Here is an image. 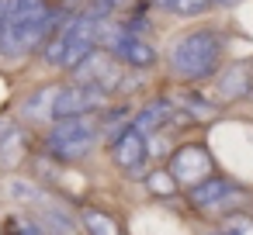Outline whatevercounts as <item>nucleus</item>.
Listing matches in <instances>:
<instances>
[{"label": "nucleus", "instance_id": "39448f33", "mask_svg": "<svg viewBox=\"0 0 253 235\" xmlns=\"http://www.w3.org/2000/svg\"><path fill=\"white\" fill-rule=\"evenodd\" d=\"M239 197H243V190L232 180H225V176H208V180L191 187V204L201 207V211H225Z\"/></svg>", "mask_w": 253, "mask_h": 235}, {"label": "nucleus", "instance_id": "f257e3e1", "mask_svg": "<svg viewBox=\"0 0 253 235\" xmlns=\"http://www.w3.org/2000/svg\"><path fill=\"white\" fill-rule=\"evenodd\" d=\"M49 28H52V11L45 4H39V0H14L4 25H0V52L11 59H21L45 38Z\"/></svg>", "mask_w": 253, "mask_h": 235}, {"label": "nucleus", "instance_id": "4468645a", "mask_svg": "<svg viewBox=\"0 0 253 235\" xmlns=\"http://www.w3.org/2000/svg\"><path fill=\"white\" fill-rule=\"evenodd\" d=\"M21 152H25V135L14 125H0V163L14 166L21 163Z\"/></svg>", "mask_w": 253, "mask_h": 235}, {"label": "nucleus", "instance_id": "2eb2a0df", "mask_svg": "<svg viewBox=\"0 0 253 235\" xmlns=\"http://www.w3.org/2000/svg\"><path fill=\"white\" fill-rule=\"evenodd\" d=\"M170 114H173V111H170V104H167V101H156V104H149V107L135 118V125H139L142 132H149V128L167 125V121H170Z\"/></svg>", "mask_w": 253, "mask_h": 235}, {"label": "nucleus", "instance_id": "f8f14e48", "mask_svg": "<svg viewBox=\"0 0 253 235\" xmlns=\"http://www.w3.org/2000/svg\"><path fill=\"white\" fill-rule=\"evenodd\" d=\"M250 87H253L250 69H246V66H229V69L218 76L215 94H218L222 101H239V97H246V94H250Z\"/></svg>", "mask_w": 253, "mask_h": 235}, {"label": "nucleus", "instance_id": "a211bd4d", "mask_svg": "<svg viewBox=\"0 0 253 235\" xmlns=\"http://www.w3.org/2000/svg\"><path fill=\"white\" fill-rule=\"evenodd\" d=\"M222 235H253V218L246 214H229L222 225Z\"/></svg>", "mask_w": 253, "mask_h": 235}, {"label": "nucleus", "instance_id": "6e6552de", "mask_svg": "<svg viewBox=\"0 0 253 235\" xmlns=\"http://www.w3.org/2000/svg\"><path fill=\"white\" fill-rule=\"evenodd\" d=\"M108 49H111V56H115L118 63H128V66H135V69H146V66L156 63L153 45H146L142 38H135V35H128V32H115V35L108 38Z\"/></svg>", "mask_w": 253, "mask_h": 235}, {"label": "nucleus", "instance_id": "4be33fe9", "mask_svg": "<svg viewBox=\"0 0 253 235\" xmlns=\"http://www.w3.org/2000/svg\"><path fill=\"white\" fill-rule=\"evenodd\" d=\"M215 7H232V4H239V0H211Z\"/></svg>", "mask_w": 253, "mask_h": 235}, {"label": "nucleus", "instance_id": "f03ea898", "mask_svg": "<svg viewBox=\"0 0 253 235\" xmlns=\"http://www.w3.org/2000/svg\"><path fill=\"white\" fill-rule=\"evenodd\" d=\"M218 56H222V38L211 32V28H201V32H191L184 35L173 52H170V66L177 76L184 80H201L208 76L215 66H218Z\"/></svg>", "mask_w": 253, "mask_h": 235}, {"label": "nucleus", "instance_id": "dca6fc26", "mask_svg": "<svg viewBox=\"0 0 253 235\" xmlns=\"http://www.w3.org/2000/svg\"><path fill=\"white\" fill-rule=\"evenodd\" d=\"M84 228H87L90 235H118L115 221H111L108 214H101V211H84Z\"/></svg>", "mask_w": 253, "mask_h": 235}, {"label": "nucleus", "instance_id": "f3484780", "mask_svg": "<svg viewBox=\"0 0 253 235\" xmlns=\"http://www.w3.org/2000/svg\"><path fill=\"white\" fill-rule=\"evenodd\" d=\"M211 7V0H167V11L180 14V18H198Z\"/></svg>", "mask_w": 253, "mask_h": 235}, {"label": "nucleus", "instance_id": "9b49d317", "mask_svg": "<svg viewBox=\"0 0 253 235\" xmlns=\"http://www.w3.org/2000/svg\"><path fill=\"white\" fill-rule=\"evenodd\" d=\"M35 204H39L42 232H49V235H80L77 221H73L63 207H56V204H49V201H35Z\"/></svg>", "mask_w": 253, "mask_h": 235}, {"label": "nucleus", "instance_id": "0eeeda50", "mask_svg": "<svg viewBox=\"0 0 253 235\" xmlns=\"http://www.w3.org/2000/svg\"><path fill=\"white\" fill-rule=\"evenodd\" d=\"M101 101H104L101 87H90V83L59 87V97H56V118H77V114H87V111H94Z\"/></svg>", "mask_w": 253, "mask_h": 235}, {"label": "nucleus", "instance_id": "6ab92c4d", "mask_svg": "<svg viewBox=\"0 0 253 235\" xmlns=\"http://www.w3.org/2000/svg\"><path fill=\"white\" fill-rule=\"evenodd\" d=\"M173 187H177V180H173V173L167 169V173H153L149 176V190L153 194H173Z\"/></svg>", "mask_w": 253, "mask_h": 235}, {"label": "nucleus", "instance_id": "7ed1b4c3", "mask_svg": "<svg viewBox=\"0 0 253 235\" xmlns=\"http://www.w3.org/2000/svg\"><path fill=\"white\" fill-rule=\"evenodd\" d=\"M90 149H94V125H90L84 114H77V118H59V125H56L52 135H49V152L59 156V159H66V163H77V159H84Z\"/></svg>", "mask_w": 253, "mask_h": 235}, {"label": "nucleus", "instance_id": "ddd939ff", "mask_svg": "<svg viewBox=\"0 0 253 235\" xmlns=\"http://www.w3.org/2000/svg\"><path fill=\"white\" fill-rule=\"evenodd\" d=\"M56 97H59V87H42L35 97H28L25 104H21V114H28V118H56Z\"/></svg>", "mask_w": 253, "mask_h": 235}, {"label": "nucleus", "instance_id": "9d476101", "mask_svg": "<svg viewBox=\"0 0 253 235\" xmlns=\"http://www.w3.org/2000/svg\"><path fill=\"white\" fill-rule=\"evenodd\" d=\"M111 59H115V56H111ZM111 59H108V56L90 52V56L77 66L80 83H90V87H101V90H104V83H118V66H115Z\"/></svg>", "mask_w": 253, "mask_h": 235}, {"label": "nucleus", "instance_id": "5701e85b", "mask_svg": "<svg viewBox=\"0 0 253 235\" xmlns=\"http://www.w3.org/2000/svg\"><path fill=\"white\" fill-rule=\"evenodd\" d=\"M208 235H211V232H208ZM218 235H222V232H218Z\"/></svg>", "mask_w": 253, "mask_h": 235}, {"label": "nucleus", "instance_id": "20e7f679", "mask_svg": "<svg viewBox=\"0 0 253 235\" xmlns=\"http://www.w3.org/2000/svg\"><path fill=\"white\" fill-rule=\"evenodd\" d=\"M170 173L177 183L184 187H194L201 180L211 176V156L201 149V145H180L173 156H170Z\"/></svg>", "mask_w": 253, "mask_h": 235}, {"label": "nucleus", "instance_id": "1a4fd4ad", "mask_svg": "<svg viewBox=\"0 0 253 235\" xmlns=\"http://www.w3.org/2000/svg\"><path fill=\"white\" fill-rule=\"evenodd\" d=\"M146 156H149V145H146V135H142V128H139V125L125 128V132L118 135V142H115V163H118L122 169L135 173V169H142Z\"/></svg>", "mask_w": 253, "mask_h": 235}, {"label": "nucleus", "instance_id": "423d86ee", "mask_svg": "<svg viewBox=\"0 0 253 235\" xmlns=\"http://www.w3.org/2000/svg\"><path fill=\"white\" fill-rule=\"evenodd\" d=\"M66 32V56H63V66L66 69H77L90 52H94V42H97V18H80L77 25L63 28Z\"/></svg>", "mask_w": 253, "mask_h": 235}, {"label": "nucleus", "instance_id": "aec40b11", "mask_svg": "<svg viewBox=\"0 0 253 235\" xmlns=\"http://www.w3.org/2000/svg\"><path fill=\"white\" fill-rule=\"evenodd\" d=\"M4 235H42V228H35L32 221H21V218H7Z\"/></svg>", "mask_w": 253, "mask_h": 235}, {"label": "nucleus", "instance_id": "412c9836", "mask_svg": "<svg viewBox=\"0 0 253 235\" xmlns=\"http://www.w3.org/2000/svg\"><path fill=\"white\" fill-rule=\"evenodd\" d=\"M11 4H14V0H0V25H4V18H7V11H11Z\"/></svg>", "mask_w": 253, "mask_h": 235}]
</instances>
